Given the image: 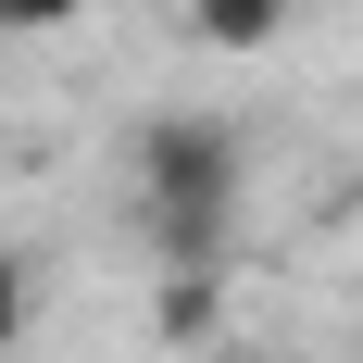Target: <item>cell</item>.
Segmentation results:
<instances>
[{"instance_id":"8992f818","label":"cell","mask_w":363,"mask_h":363,"mask_svg":"<svg viewBox=\"0 0 363 363\" xmlns=\"http://www.w3.org/2000/svg\"><path fill=\"white\" fill-rule=\"evenodd\" d=\"M238 363H276V351H238Z\"/></svg>"},{"instance_id":"6da1fadb","label":"cell","mask_w":363,"mask_h":363,"mask_svg":"<svg viewBox=\"0 0 363 363\" xmlns=\"http://www.w3.org/2000/svg\"><path fill=\"white\" fill-rule=\"evenodd\" d=\"M238 176H251V150H238L225 113H150L138 125V238L163 276H225Z\"/></svg>"},{"instance_id":"5b68a950","label":"cell","mask_w":363,"mask_h":363,"mask_svg":"<svg viewBox=\"0 0 363 363\" xmlns=\"http://www.w3.org/2000/svg\"><path fill=\"white\" fill-rule=\"evenodd\" d=\"M26 313H38V276L13 251H0V351H13V338H26Z\"/></svg>"},{"instance_id":"3957f363","label":"cell","mask_w":363,"mask_h":363,"mask_svg":"<svg viewBox=\"0 0 363 363\" xmlns=\"http://www.w3.org/2000/svg\"><path fill=\"white\" fill-rule=\"evenodd\" d=\"M213 326H225V276H163V289H150V338L201 351Z\"/></svg>"},{"instance_id":"7a4b0ae2","label":"cell","mask_w":363,"mask_h":363,"mask_svg":"<svg viewBox=\"0 0 363 363\" xmlns=\"http://www.w3.org/2000/svg\"><path fill=\"white\" fill-rule=\"evenodd\" d=\"M188 38L201 50H276L289 38V0H188Z\"/></svg>"},{"instance_id":"277c9868","label":"cell","mask_w":363,"mask_h":363,"mask_svg":"<svg viewBox=\"0 0 363 363\" xmlns=\"http://www.w3.org/2000/svg\"><path fill=\"white\" fill-rule=\"evenodd\" d=\"M88 0H0V38H63Z\"/></svg>"}]
</instances>
